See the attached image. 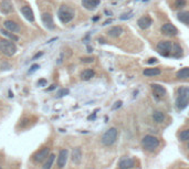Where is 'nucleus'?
Returning a JSON list of instances; mask_svg holds the SVG:
<instances>
[{"label":"nucleus","mask_w":189,"mask_h":169,"mask_svg":"<svg viewBox=\"0 0 189 169\" xmlns=\"http://www.w3.org/2000/svg\"><path fill=\"white\" fill-rule=\"evenodd\" d=\"M0 10L5 14H11L14 11V6H12L10 0H4L1 2V6H0Z\"/></svg>","instance_id":"nucleus-18"},{"label":"nucleus","mask_w":189,"mask_h":169,"mask_svg":"<svg viewBox=\"0 0 189 169\" xmlns=\"http://www.w3.org/2000/svg\"><path fill=\"white\" fill-rule=\"evenodd\" d=\"M87 169H93V168H87Z\"/></svg>","instance_id":"nucleus-44"},{"label":"nucleus","mask_w":189,"mask_h":169,"mask_svg":"<svg viewBox=\"0 0 189 169\" xmlns=\"http://www.w3.org/2000/svg\"><path fill=\"white\" fill-rule=\"evenodd\" d=\"M187 147H188V149H189V142H188V144H187Z\"/></svg>","instance_id":"nucleus-42"},{"label":"nucleus","mask_w":189,"mask_h":169,"mask_svg":"<svg viewBox=\"0 0 189 169\" xmlns=\"http://www.w3.org/2000/svg\"><path fill=\"white\" fill-rule=\"evenodd\" d=\"M156 62H157V59L156 58H151L148 60V63H149V64H153V63H156Z\"/></svg>","instance_id":"nucleus-36"},{"label":"nucleus","mask_w":189,"mask_h":169,"mask_svg":"<svg viewBox=\"0 0 189 169\" xmlns=\"http://www.w3.org/2000/svg\"><path fill=\"white\" fill-rule=\"evenodd\" d=\"M75 16V11L74 9L69 6H66V5H63L61 7L59 8L58 10V17L60 19L62 23H69L70 21L73 20V18Z\"/></svg>","instance_id":"nucleus-2"},{"label":"nucleus","mask_w":189,"mask_h":169,"mask_svg":"<svg viewBox=\"0 0 189 169\" xmlns=\"http://www.w3.org/2000/svg\"><path fill=\"white\" fill-rule=\"evenodd\" d=\"M100 19V17H94L93 18V21H96V20H99Z\"/></svg>","instance_id":"nucleus-41"},{"label":"nucleus","mask_w":189,"mask_h":169,"mask_svg":"<svg viewBox=\"0 0 189 169\" xmlns=\"http://www.w3.org/2000/svg\"><path fill=\"white\" fill-rule=\"evenodd\" d=\"M159 144V139L156 137V136H153V135H145L142 139V146H143V148L146 150V152H154L156 150V148H158Z\"/></svg>","instance_id":"nucleus-3"},{"label":"nucleus","mask_w":189,"mask_h":169,"mask_svg":"<svg viewBox=\"0 0 189 169\" xmlns=\"http://www.w3.org/2000/svg\"><path fill=\"white\" fill-rule=\"evenodd\" d=\"M132 16H133V12H127V14H123L120 17V20H126V19H128V18H131Z\"/></svg>","instance_id":"nucleus-32"},{"label":"nucleus","mask_w":189,"mask_h":169,"mask_svg":"<svg viewBox=\"0 0 189 169\" xmlns=\"http://www.w3.org/2000/svg\"><path fill=\"white\" fill-rule=\"evenodd\" d=\"M112 22H113V20H112V19H107V20L103 23V26H107V24L112 23Z\"/></svg>","instance_id":"nucleus-38"},{"label":"nucleus","mask_w":189,"mask_h":169,"mask_svg":"<svg viewBox=\"0 0 189 169\" xmlns=\"http://www.w3.org/2000/svg\"><path fill=\"white\" fill-rule=\"evenodd\" d=\"M21 12H22V16L26 18V20H28L29 22H33L35 21V14H33V11L29 6H23L21 8Z\"/></svg>","instance_id":"nucleus-14"},{"label":"nucleus","mask_w":189,"mask_h":169,"mask_svg":"<svg viewBox=\"0 0 189 169\" xmlns=\"http://www.w3.org/2000/svg\"><path fill=\"white\" fill-rule=\"evenodd\" d=\"M177 19L189 27V11H179L177 14Z\"/></svg>","instance_id":"nucleus-21"},{"label":"nucleus","mask_w":189,"mask_h":169,"mask_svg":"<svg viewBox=\"0 0 189 169\" xmlns=\"http://www.w3.org/2000/svg\"><path fill=\"white\" fill-rule=\"evenodd\" d=\"M151 88L154 92V94L156 95V97H164L166 95V88L163 85L153 83V84H151Z\"/></svg>","instance_id":"nucleus-12"},{"label":"nucleus","mask_w":189,"mask_h":169,"mask_svg":"<svg viewBox=\"0 0 189 169\" xmlns=\"http://www.w3.org/2000/svg\"><path fill=\"white\" fill-rule=\"evenodd\" d=\"M178 138L180 142H189V128L184 129V131L179 133Z\"/></svg>","instance_id":"nucleus-28"},{"label":"nucleus","mask_w":189,"mask_h":169,"mask_svg":"<svg viewBox=\"0 0 189 169\" xmlns=\"http://www.w3.org/2000/svg\"><path fill=\"white\" fill-rule=\"evenodd\" d=\"M137 24L141 29L145 30V29H148L153 24V19L149 16H143V17H141L138 19Z\"/></svg>","instance_id":"nucleus-10"},{"label":"nucleus","mask_w":189,"mask_h":169,"mask_svg":"<svg viewBox=\"0 0 189 169\" xmlns=\"http://www.w3.org/2000/svg\"><path fill=\"white\" fill-rule=\"evenodd\" d=\"M122 33H123V28L120 26H114L107 31V34L111 38H118L120 35H122Z\"/></svg>","instance_id":"nucleus-19"},{"label":"nucleus","mask_w":189,"mask_h":169,"mask_svg":"<svg viewBox=\"0 0 189 169\" xmlns=\"http://www.w3.org/2000/svg\"><path fill=\"white\" fill-rule=\"evenodd\" d=\"M176 78L179 80H187L189 78V68H182L176 73Z\"/></svg>","instance_id":"nucleus-25"},{"label":"nucleus","mask_w":189,"mask_h":169,"mask_svg":"<svg viewBox=\"0 0 189 169\" xmlns=\"http://www.w3.org/2000/svg\"><path fill=\"white\" fill-rule=\"evenodd\" d=\"M49 154H50V149L48 147H44V148L40 149L39 152H37L33 155V159H35V162H42L43 160L49 157Z\"/></svg>","instance_id":"nucleus-9"},{"label":"nucleus","mask_w":189,"mask_h":169,"mask_svg":"<svg viewBox=\"0 0 189 169\" xmlns=\"http://www.w3.org/2000/svg\"><path fill=\"white\" fill-rule=\"evenodd\" d=\"M0 169H2V167H1V166H0Z\"/></svg>","instance_id":"nucleus-43"},{"label":"nucleus","mask_w":189,"mask_h":169,"mask_svg":"<svg viewBox=\"0 0 189 169\" xmlns=\"http://www.w3.org/2000/svg\"><path fill=\"white\" fill-rule=\"evenodd\" d=\"M55 161V155L52 154V155H49V157L45 159V162L43 164V169H51L53 164Z\"/></svg>","instance_id":"nucleus-26"},{"label":"nucleus","mask_w":189,"mask_h":169,"mask_svg":"<svg viewBox=\"0 0 189 169\" xmlns=\"http://www.w3.org/2000/svg\"><path fill=\"white\" fill-rule=\"evenodd\" d=\"M69 94V90L68 88H62L60 91L58 92V94H56V97H62V96H66V95Z\"/></svg>","instance_id":"nucleus-30"},{"label":"nucleus","mask_w":189,"mask_h":169,"mask_svg":"<svg viewBox=\"0 0 189 169\" xmlns=\"http://www.w3.org/2000/svg\"><path fill=\"white\" fill-rule=\"evenodd\" d=\"M94 75H95V72L93 71L92 69H86L81 73L80 76H81V80H83V81H89L92 78H94Z\"/></svg>","instance_id":"nucleus-24"},{"label":"nucleus","mask_w":189,"mask_h":169,"mask_svg":"<svg viewBox=\"0 0 189 169\" xmlns=\"http://www.w3.org/2000/svg\"><path fill=\"white\" fill-rule=\"evenodd\" d=\"M172 55L174 58H180L182 55V48L180 47V44L175 42L172 43Z\"/></svg>","instance_id":"nucleus-23"},{"label":"nucleus","mask_w":189,"mask_h":169,"mask_svg":"<svg viewBox=\"0 0 189 169\" xmlns=\"http://www.w3.org/2000/svg\"><path fill=\"white\" fill-rule=\"evenodd\" d=\"M135 167V159L133 158H124L118 164L120 169H132Z\"/></svg>","instance_id":"nucleus-13"},{"label":"nucleus","mask_w":189,"mask_h":169,"mask_svg":"<svg viewBox=\"0 0 189 169\" xmlns=\"http://www.w3.org/2000/svg\"><path fill=\"white\" fill-rule=\"evenodd\" d=\"M68 157H69V152L66 149H62L59 152L58 156V167L59 168H63L68 161Z\"/></svg>","instance_id":"nucleus-11"},{"label":"nucleus","mask_w":189,"mask_h":169,"mask_svg":"<svg viewBox=\"0 0 189 169\" xmlns=\"http://www.w3.org/2000/svg\"><path fill=\"white\" fill-rule=\"evenodd\" d=\"M41 55H43V52H39V53H37V54L35 55V57H33V60H37V59L40 58Z\"/></svg>","instance_id":"nucleus-37"},{"label":"nucleus","mask_w":189,"mask_h":169,"mask_svg":"<svg viewBox=\"0 0 189 169\" xmlns=\"http://www.w3.org/2000/svg\"><path fill=\"white\" fill-rule=\"evenodd\" d=\"M157 51H158L159 54H162L164 57H168L172 54V43L170 41L164 40V41H159L157 43V47H156Z\"/></svg>","instance_id":"nucleus-6"},{"label":"nucleus","mask_w":189,"mask_h":169,"mask_svg":"<svg viewBox=\"0 0 189 169\" xmlns=\"http://www.w3.org/2000/svg\"><path fill=\"white\" fill-rule=\"evenodd\" d=\"M92 51H93V48L87 47V52H92Z\"/></svg>","instance_id":"nucleus-40"},{"label":"nucleus","mask_w":189,"mask_h":169,"mask_svg":"<svg viewBox=\"0 0 189 169\" xmlns=\"http://www.w3.org/2000/svg\"><path fill=\"white\" fill-rule=\"evenodd\" d=\"M122 104H123V102H122V101H117L116 103H115V105H114L113 107H112V109H114V111H115V109H117V108H120V106H122Z\"/></svg>","instance_id":"nucleus-33"},{"label":"nucleus","mask_w":189,"mask_h":169,"mask_svg":"<svg viewBox=\"0 0 189 169\" xmlns=\"http://www.w3.org/2000/svg\"><path fill=\"white\" fill-rule=\"evenodd\" d=\"M1 69H2V70H9V69H10V65L8 64V63H2Z\"/></svg>","instance_id":"nucleus-34"},{"label":"nucleus","mask_w":189,"mask_h":169,"mask_svg":"<svg viewBox=\"0 0 189 169\" xmlns=\"http://www.w3.org/2000/svg\"><path fill=\"white\" fill-rule=\"evenodd\" d=\"M4 26L5 28L7 29V31H11V32H19L20 31V26L17 23V22H14L12 20H6L4 22Z\"/></svg>","instance_id":"nucleus-17"},{"label":"nucleus","mask_w":189,"mask_h":169,"mask_svg":"<svg viewBox=\"0 0 189 169\" xmlns=\"http://www.w3.org/2000/svg\"><path fill=\"white\" fill-rule=\"evenodd\" d=\"M118 137V131L116 127H111L104 133L101 137V142L104 146H112L117 140Z\"/></svg>","instance_id":"nucleus-4"},{"label":"nucleus","mask_w":189,"mask_h":169,"mask_svg":"<svg viewBox=\"0 0 189 169\" xmlns=\"http://www.w3.org/2000/svg\"><path fill=\"white\" fill-rule=\"evenodd\" d=\"M177 93H178V96L176 98V107L181 111L189 104V86L179 88Z\"/></svg>","instance_id":"nucleus-1"},{"label":"nucleus","mask_w":189,"mask_h":169,"mask_svg":"<svg viewBox=\"0 0 189 169\" xmlns=\"http://www.w3.org/2000/svg\"><path fill=\"white\" fill-rule=\"evenodd\" d=\"M186 5H187V1H186V0H175L174 8H175V9H181V8L186 7Z\"/></svg>","instance_id":"nucleus-29"},{"label":"nucleus","mask_w":189,"mask_h":169,"mask_svg":"<svg viewBox=\"0 0 189 169\" xmlns=\"http://www.w3.org/2000/svg\"><path fill=\"white\" fill-rule=\"evenodd\" d=\"M0 51L6 57H12L17 52V47L11 40L0 39Z\"/></svg>","instance_id":"nucleus-5"},{"label":"nucleus","mask_w":189,"mask_h":169,"mask_svg":"<svg viewBox=\"0 0 189 169\" xmlns=\"http://www.w3.org/2000/svg\"><path fill=\"white\" fill-rule=\"evenodd\" d=\"M162 73V70L158 68H148V69H145L144 71H143V74L145 76H147V78H151V76H157Z\"/></svg>","instance_id":"nucleus-20"},{"label":"nucleus","mask_w":189,"mask_h":169,"mask_svg":"<svg viewBox=\"0 0 189 169\" xmlns=\"http://www.w3.org/2000/svg\"><path fill=\"white\" fill-rule=\"evenodd\" d=\"M71 159L75 165H79L81 160H82V150L80 147H75L73 148L72 154H71Z\"/></svg>","instance_id":"nucleus-16"},{"label":"nucleus","mask_w":189,"mask_h":169,"mask_svg":"<svg viewBox=\"0 0 189 169\" xmlns=\"http://www.w3.org/2000/svg\"><path fill=\"white\" fill-rule=\"evenodd\" d=\"M45 83H47V81H45V80H40V81H39V83H38V85H40V84L44 85Z\"/></svg>","instance_id":"nucleus-39"},{"label":"nucleus","mask_w":189,"mask_h":169,"mask_svg":"<svg viewBox=\"0 0 189 169\" xmlns=\"http://www.w3.org/2000/svg\"><path fill=\"white\" fill-rule=\"evenodd\" d=\"M0 33L2 34V35H5V37L8 39V40H11V41H18V40H19V38H18L17 35H14V34L10 33L9 31L5 30V29H0Z\"/></svg>","instance_id":"nucleus-27"},{"label":"nucleus","mask_w":189,"mask_h":169,"mask_svg":"<svg viewBox=\"0 0 189 169\" xmlns=\"http://www.w3.org/2000/svg\"><path fill=\"white\" fill-rule=\"evenodd\" d=\"M101 0H82V6L87 10H94L99 7Z\"/></svg>","instance_id":"nucleus-15"},{"label":"nucleus","mask_w":189,"mask_h":169,"mask_svg":"<svg viewBox=\"0 0 189 169\" xmlns=\"http://www.w3.org/2000/svg\"><path fill=\"white\" fill-rule=\"evenodd\" d=\"M166 116H165V113H163L162 111H155L153 113V121L155 123H157V124H160L165 121Z\"/></svg>","instance_id":"nucleus-22"},{"label":"nucleus","mask_w":189,"mask_h":169,"mask_svg":"<svg viewBox=\"0 0 189 169\" xmlns=\"http://www.w3.org/2000/svg\"><path fill=\"white\" fill-rule=\"evenodd\" d=\"M41 20L44 24V27L49 30H54L55 29V24H54V21H53V18L50 14L48 12H44V14H42L41 16Z\"/></svg>","instance_id":"nucleus-8"},{"label":"nucleus","mask_w":189,"mask_h":169,"mask_svg":"<svg viewBox=\"0 0 189 169\" xmlns=\"http://www.w3.org/2000/svg\"><path fill=\"white\" fill-rule=\"evenodd\" d=\"M93 61H94V58H92V57H87V58L81 59V62H82V63H92Z\"/></svg>","instance_id":"nucleus-31"},{"label":"nucleus","mask_w":189,"mask_h":169,"mask_svg":"<svg viewBox=\"0 0 189 169\" xmlns=\"http://www.w3.org/2000/svg\"><path fill=\"white\" fill-rule=\"evenodd\" d=\"M38 69H39V65H38V64L32 65V66H31V70L29 71V73H31V72H33V71H37Z\"/></svg>","instance_id":"nucleus-35"},{"label":"nucleus","mask_w":189,"mask_h":169,"mask_svg":"<svg viewBox=\"0 0 189 169\" xmlns=\"http://www.w3.org/2000/svg\"><path fill=\"white\" fill-rule=\"evenodd\" d=\"M160 31L166 37H176L178 34V29L174 26L172 23H165L163 24L162 28H160Z\"/></svg>","instance_id":"nucleus-7"}]
</instances>
